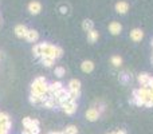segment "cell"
Returning <instances> with one entry per match:
<instances>
[{
	"mask_svg": "<svg viewBox=\"0 0 153 134\" xmlns=\"http://www.w3.org/2000/svg\"><path fill=\"white\" fill-rule=\"evenodd\" d=\"M40 47V58H48V59H55L61 58L63 55V50L58 46H53L50 43H39Z\"/></svg>",
	"mask_w": 153,
	"mask_h": 134,
	"instance_id": "1",
	"label": "cell"
},
{
	"mask_svg": "<svg viewBox=\"0 0 153 134\" xmlns=\"http://www.w3.org/2000/svg\"><path fill=\"white\" fill-rule=\"evenodd\" d=\"M47 91H48V85L46 78L44 76H38L31 85V93L38 94V95H44V94H47Z\"/></svg>",
	"mask_w": 153,
	"mask_h": 134,
	"instance_id": "2",
	"label": "cell"
},
{
	"mask_svg": "<svg viewBox=\"0 0 153 134\" xmlns=\"http://www.w3.org/2000/svg\"><path fill=\"white\" fill-rule=\"evenodd\" d=\"M69 91L73 99H78L81 97V82L78 79H71L69 82Z\"/></svg>",
	"mask_w": 153,
	"mask_h": 134,
	"instance_id": "3",
	"label": "cell"
},
{
	"mask_svg": "<svg viewBox=\"0 0 153 134\" xmlns=\"http://www.w3.org/2000/svg\"><path fill=\"white\" fill-rule=\"evenodd\" d=\"M61 107H62V110H63L65 114H67V115H73V114L77 111V109H78L77 99L71 98L70 101H67V102H65L63 105H61Z\"/></svg>",
	"mask_w": 153,
	"mask_h": 134,
	"instance_id": "4",
	"label": "cell"
},
{
	"mask_svg": "<svg viewBox=\"0 0 153 134\" xmlns=\"http://www.w3.org/2000/svg\"><path fill=\"white\" fill-rule=\"evenodd\" d=\"M63 89V85H62V82H53L51 85H48V97H53L55 98V94L59 91V90Z\"/></svg>",
	"mask_w": 153,
	"mask_h": 134,
	"instance_id": "5",
	"label": "cell"
},
{
	"mask_svg": "<svg viewBox=\"0 0 153 134\" xmlns=\"http://www.w3.org/2000/svg\"><path fill=\"white\" fill-rule=\"evenodd\" d=\"M101 113L98 109H96V107H90L88 111H86V119L90 121V122H94V121H97L98 118H100Z\"/></svg>",
	"mask_w": 153,
	"mask_h": 134,
	"instance_id": "6",
	"label": "cell"
},
{
	"mask_svg": "<svg viewBox=\"0 0 153 134\" xmlns=\"http://www.w3.org/2000/svg\"><path fill=\"white\" fill-rule=\"evenodd\" d=\"M28 11H30V13H32V15H38V13L42 11V4H40L39 1L34 0V1H31L30 4H28Z\"/></svg>",
	"mask_w": 153,
	"mask_h": 134,
	"instance_id": "7",
	"label": "cell"
},
{
	"mask_svg": "<svg viewBox=\"0 0 153 134\" xmlns=\"http://www.w3.org/2000/svg\"><path fill=\"white\" fill-rule=\"evenodd\" d=\"M109 31L113 34V35H120L121 31H122V26L120 22H112L109 24Z\"/></svg>",
	"mask_w": 153,
	"mask_h": 134,
	"instance_id": "8",
	"label": "cell"
},
{
	"mask_svg": "<svg viewBox=\"0 0 153 134\" xmlns=\"http://www.w3.org/2000/svg\"><path fill=\"white\" fill-rule=\"evenodd\" d=\"M24 39H26L27 42H30V43H35V42H38V39H39V34H38V31H35V30H28Z\"/></svg>",
	"mask_w": 153,
	"mask_h": 134,
	"instance_id": "9",
	"label": "cell"
},
{
	"mask_svg": "<svg viewBox=\"0 0 153 134\" xmlns=\"http://www.w3.org/2000/svg\"><path fill=\"white\" fill-rule=\"evenodd\" d=\"M27 31H28V28L24 24H18V26L15 27V35L18 36V38H26Z\"/></svg>",
	"mask_w": 153,
	"mask_h": 134,
	"instance_id": "10",
	"label": "cell"
},
{
	"mask_svg": "<svg viewBox=\"0 0 153 134\" xmlns=\"http://www.w3.org/2000/svg\"><path fill=\"white\" fill-rule=\"evenodd\" d=\"M130 38H132V40H134V42H140V40L144 38V32H142L141 28H134V30L130 31Z\"/></svg>",
	"mask_w": 153,
	"mask_h": 134,
	"instance_id": "11",
	"label": "cell"
},
{
	"mask_svg": "<svg viewBox=\"0 0 153 134\" xmlns=\"http://www.w3.org/2000/svg\"><path fill=\"white\" fill-rule=\"evenodd\" d=\"M116 11H117L118 13H121V15H124V13H126L128 11H129V4H128L126 1H118L117 4H116Z\"/></svg>",
	"mask_w": 153,
	"mask_h": 134,
	"instance_id": "12",
	"label": "cell"
},
{
	"mask_svg": "<svg viewBox=\"0 0 153 134\" xmlns=\"http://www.w3.org/2000/svg\"><path fill=\"white\" fill-rule=\"evenodd\" d=\"M81 70L83 72H92L94 70V63L92 60H83L81 64Z\"/></svg>",
	"mask_w": 153,
	"mask_h": 134,
	"instance_id": "13",
	"label": "cell"
},
{
	"mask_svg": "<svg viewBox=\"0 0 153 134\" xmlns=\"http://www.w3.org/2000/svg\"><path fill=\"white\" fill-rule=\"evenodd\" d=\"M149 78H150V75L146 74V72H141L140 75L137 76V80H138V83L141 85V87H145V86L148 85Z\"/></svg>",
	"mask_w": 153,
	"mask_h": 134,
	"instance_id": "14",
	"label": "cell"
},
{
	"mask_svg": "<svg viewBox=\"0 0 153 134\" xmlns=\"http://www.w3.org/2000/svg\"><path fill=\"white\" fill-rule=\"evenodd\" d=\"M98 38H100V34H98L97 30H92V31L88 32V40L90 43H96L97 40H98Z\"/></svg>",
	"mask_w": 153,
	"mask_h": 134,
	"instance_id": "15",
	"label": "cell"
},
{
	"mask_svg": "<svg viewBox=\"0 0 153 134\" xmlns=\"http://www.w3.org/2000/svg\"><path fill=\"white\" fill-rule=\"evenodd\" d=\"M82 28L86 32L92 31V30H94V23H93L90 19H85V20L82 22Z\"/></svg>",
	"mask_w": 153,
	"mask_h": 134,
	"instance_id": "16",
	"label": "cell"
},
{
	"mask_svg": "<svg viewBox=\"0 0 153 134\" xmlns=\"http://www.w3.org/2000/svg\"><path fill=\"white\" fill-rule=\"evenodd\" d=\"M55 103H57L55 98H53V97H48V98L46 99L43 103H42V106H43V107H47V109H53V107L55 106Z\"/></svg>",
	"mask_w": 153,
	"mask_h": 134,
	"instance_id": "17",
	"label": "cell"
},
{
	"mask_svg": "<svg viewBox=\"0 0 153 134\" xmlns=\"http://www.w3.org/2000/svg\"><path fill=\"white\" fill-rule=\"evenodd\" d=\"M110 62H112V64H113L114 67H120L122 64V58H121L120 55H114V56H112Z\"/></svg>",
	"mask_w": 153,
	"mask_h": 134,
	"instance_id": "18",
	"label": "cell"
},
{
	"mask_svg": "<svg viewBox=\"0 0 153 134\" xmlns=\"http://www.w3.org/2000/svg\"><path fill=\"white\" fill-rule=\"evenodd\" d=\"M63 133L65 134H78V129H77L74 125H70L63 130Z\"/></svg>",
	"mask_w": 153,
	"mask_h": 134,
	"instance_id": "19",
	"label": "cell"
},
{
	"mask_svg": "<svg viewBox=\"0 0 153 134\" xmlns=\"http://www.w3.org/2000/svg\"><path fill=\"white\" fill-rule=\"evenodd\" d=\"M54 74L57 76H59V78H62V76H65V74H66V70L63 68L62 66H58V67H55V70H54Z\"/></svg>",
	"mask_w": 153,
	"mask_h": 134,
	"instance_id": "20",
	"label": "cell"
},
{
	"mask_svg": "<svg viewBox=\"0 0 153 134\" xmlns=\"http://www.w3.org/2000/svg\"><path fill=\"white\" fill-rule=\"evenodd\" d=\"M9 115L5 114V113H0V125H4L7 122H9Z\"/></svg>",
	"mask_w": 153,
	"mask_h": 134,
	"instance_id": "21",
	"label": "cell"
},
{
	"mask_svg": "<svg viewBox=\"0 0 153 134\" xmlns=\"http://www.w3.org/2000/svg\"><path fill=\"white\" fill-rule=\"evenodd\" d=\"M40 62H42V64L46 67H53V64H54L53 59H48V58H40Z\"/></svg>",
	"mask_w": 153,
	"mask_h": 134,
	"instance_id": "22",
	"label": "cell"
},
{
	"mask_svg": "<svg viewBox=\"0 0 153 134\" xmlns=\"http://www.w3.org/2000/svg\"><path fill=\"white\" fill-rule=\"evenodd\" d=\"M32 54H34L35 58L40 59V47H39V44H34V47H32Z\"/></svg>",
	"mask_w": 153,
	"mask_h": 134,
	"instance_id": "23",
	"label": "cell"
},
{
	"mask_svg": "<svg viewBox=\"0 0 153 134\" xmlns=\"http://www.w3.org/2000/svg\"><path fill=\"white\" fill-rule=\"evenodd\" d=\"M145 106H146V107H153V98H152V99H149L148 102L145 103Z\"/></svg>",
	"mask_w": 153,
	"mask_h": 134,
	"instance_id": "24",
	"label": "cell"
},
{
	"mask_svg": "<svg viewBox=\"0 0 153 134\" xmlns=\"http://www.w3.org/2000/svg\"><path fill=\"white\" fill-rule=\"evenodd\" d=\"M113 134H126V131H125V130H122V129H120V130H117V131H114Z\"/></svg>",
	"mask_w": 153,
	"mask_h": 134,
	"instance_id": "25",
	"label": "cell"
},
{
	"mask_svg": "<svg viewBox=\"0 0 153 134\" xmlns=\"http://www.w3.org/2000/svg\"><path fill=\"white\" fill-rule=\"evenodd\" d=\"M61 9H62V13H66V12H67V8H65V7H61Z\"/></svg>",
	"mask_w": 153,
	"mask_h": 134,
	"instance_id": "26",
	"label": "cell"
},
{
	"mask_svg": "<svg viewBox=\"0 0 153 134\" xmlns=\"http://www.w3.org/2000/svg\"><path fill=\"white\" fill-rule=\"evenodd\" d=\"M22 134H31L30 133V131H28V130H26V129H24V130H23V133Z\"/></svg>",
	"mask_w": 153,
	"mask_h": 134,
	"instance_id": "27",
	"label": "cell"
},
{
	"mask_svg": "<svg viewBox=\"0 0 153 134\" xmlns=\"http://www.w3.org/2000/svg\"><path fill=\"white\" fill-rule=\"evenodd\" d=\"M152 46H153V40H152Z\"/></svg>",
	"mask_w": 153,
	"mask_h": 134,
	"instance_id": "28",
	"label": "cell"
},
{
	"mask_svg": "<svg viewBox=\"0 0 153 134\" xmlns=\"http://www.w3.org/2000/svg\"><path fill=\"white\" fill-rule=\"evenodd\" d=\"M108 134H113V133H108Z\"/></svg>",
	"mask_w": 153,
	"mask_h": 134,
	"instance_id": "29",
	"label": "cell"
}]
</instances>
